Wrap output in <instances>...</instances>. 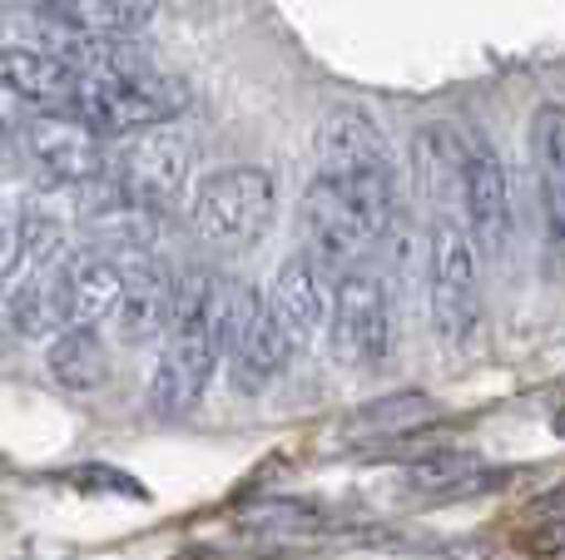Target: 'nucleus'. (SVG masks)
<instances>
[{"instance_id": "nucleus-1", "label": "nucleus", "mask_w": 565, "mask_h": 560, "mask_svg": "<svg viewBox=\"0 0 565 560\" xmlns=\"http://www.w3.org/2000/svg\"><path fill=\"white\" fill-rule=\"evenodd\" d=\"M278 208V179L274 169L258 164H234L209 174L194 189L189 204V224L209 248H248L268 234Z\"/></svg>"}, {"instance_id": "nucleus-2", "label": "nucleus", "mask_w": 565, "mask_h": 560, "mask_svg": "<svg viewBox=\"0 0 565 560\" xmlns=\"http://www.w3.org/2000/svg\"><path fill=\"white\" fill-rule=\"evenodd\" d=\"M431 327L447 347H467L481 323V254L457 218L437 214L427 234Z\"/></svg>"}, {"instance_id": "nucleus-3", "label": "nucleus", "mask_w": 565, "mask_h": 560, "mask_svg": "<svg viewBox=\"0 0 565 560\" xmlns=\"http://www.w3.org/2000/svg\"><path fill=\"white\" fill-rule=\"evenodd\" d=\"M328 353L338 367L367 373L392 353V293L377 273L352 268L332 288L328 308Z\"/></svg>"}, {"instance_id": "nucleus-4", "label": "nucleus", "mask_w": 565, "mask_h": 560, "mask_svg": "<svg viewBox=\"0 0 565 560\" xmlns=\"http://www.w3.org/2000/svg\"><path fill=\"white\" fill-rule=\"evenodd\" d=\"M184 105H189V89L179 79L145 69V75H125V79H85L70 115L95 125L105 139H119L154 125H174L184 115Z\"/></svg>"}, {"instance_id": "nucleus-5", "label": "nucleus", "mask_w": 565, "mask_h": 560, "mask_svg": "<svg viewBox=\"0 0 565 560\" xmlns=\"http://www.w3.org/2000/svg\"><path fill=\"white\" fill-rule=\"evenodd\" d=\"M189 174H194V144L184 134H174L169 125L129 134L115 149V164H109L115 189L129 204L149 208V214H169L184 198Z\"/></svg>"}, {"instance_id": "nucleus-6", "label": "nucleus", "mask_w": 565, "mask_h": 560, "mask_svg": "<svg viewBox=\"0 0 565 560\" xmlns=\"http://www.w3.org/2000/svg\"><path fill=\"white\" fill-rule=\"evenodd\" d=\"M382 228L367 218V208L338 184V179H312L302 194V248L318 258L328 273H352L372 244H382Z\"/></svg>"}, {"instance_id": "nucleus-7", "label": "nucleus", "mask_w": 565, "mask_h": 560, "mask_svg": "<svg viewBox=\"0 0 565 560\" xmlns=\"http://www.w3.org/2000/svg\"><path fill=\"white\" fill-rule=\"evenodd\" d=\"M20 144L30 164L45 174V184H95V179H109V164H115L109 139L79 115H30Z\"/></svg>"}, {"instance_id": "nucleus-8", "label": "nucleus", "mask_w": 565, "mask_h": 560, "mask_svg": "<svg viewBox=\"0 0 565 560\" xmlns=\"http://www.w3.org/2000/svg\"><path fill=\"white\" fill-rule=\"evenodd\" d=\"M125 273L129 268L119 258H109L105 248H89V244L45 263L60 327H95L99 317H115L119 298H125Z\"/></svg>"}, {"instance_id": "nucleus-9", "label": "nucleus", "mask_w": 565, "mask_h": 560, "mask_svg": "<svg viewBox=\"0 0 565 560\" xmlns=\"http://www.w3.org/2000/svg\"><path fill=\"white\" fill-rule=\"evenodd\" d=\"M461 204H467V234L481 258H507L511 248V179L501 154L481 134L467 129V174H461Z\"/></svg>"}, {"instance_id": "nucleus-10", "label": "nucleus", "mask_w": 565, "mask_h": 560, "mask_svg": "<svg viewBox=\"0 0 565 560\" xmlns=\"http://www.w3.org/2000/svg\"><path fill=\"white\" fill-rule=\"evenodd\" d=\"M268 308L282 323V333L292 337L298 347H308L312 337L328 327V308H332V288H328V268L298 248L278 263L274 273V293H268Z\"/></svg>"}, {"instance_id": "nucleus-11", "label": "nucleus", "mask_w": 565, "mask_h": 560, "mask_svg": "<svg viewBox=\"0 0 565 560\" xmlns=\"http://www.w3.org/2000/svg\"><path fill=\"white\" fill-rule=\"evenodd\" d=\"M174 288L179 273L164 258H139L125 273V298L115 308V327L125 343H164L169 323H174Z\"/></svg>"}, {"instance_id": "nucleus-12", "label": "nucleus", "mask_w": 565, "mask_h": 560, "mask_svg": "<svg viewBox=\"0 0 565 560\" xmlns=\"http://www.w3.org/2000/svg\"><path fill=\"white\" fill-rule=\"evenodd\" d=\"M531 169H536L551 258L565 263V105H541L531 115Z\"/></svg>"}, {"instance_id": "nucleus-13", "label": "nucleus", "mask_w": 565, "mask_h": 560, "mask_svg": "<svg viewBox=\"0 0 565 560\" xmlns=\"http://www.w3.org/2000/svg\"><path fill=\"white\" fill-rule=\"evenodd\" d=\"M312 154H318L322 179H352V174H367V169L387 164V144H382L377 125L352 105L332 109V115L322 119Z\"/></svg>"}, {"instance_id": "nucleus-14", "label": "nucleus", "mask_w": 565, "mask_h": 560, "mask_svg": "<svg viewBox=\"0 0 565 560\" xmlns=\"http://www.w3.org/2000/svg\"><path fill=\"white\" fill-rule=\"evenodd\" d=\"M0 79L25 99L35 115H70L85 89V75L35 50H0Z\"/></svg>"}, {"instance_id": "nucleus-15", "label": "nucleus", "mask_w": 565, "mask_h": 560, "mask_svg": "<svg viewBox=\"0 0 565 560\" xmlns=\"http://www.w3.org/2000/svg\"><path fill=\"white\" fill-rule=\"evenodd\" d=\"M437 417H441L437 397L402 387V392H387V397H372V402H362L358 412L342 422V437H348V442H367V446L407 442V437H417L422 427H431Z\"/></svg>"}, {"instance_id": "nucleus-16", "label": "nucleus", "mask_w": 565, "mask_h": 560, "mask_svg": "<svg viewBox=\"0 0 565 560\" xmlns=\"http://www.w3.org/2000/svg\"><path fill=\"white\" fill-rule=\"evenodd\" d=\"M292 353H298V343H292L288 333H282V323L274 317V308H258V317L248 323V333L238 337V347L228 353V373H234V387L238 392H264L268 383H278L282 367L292 363Z\"/></svg>"}, {"instance_id": "nucleus-17", "label": "nucleus", "mask_w": 565, "mask_h": 560, "mask_svg": "<svg viewBox=\"0 0 565 560\" xmlns=\"http://www.w3.org/2000/svg\"><path fill=\"white\" fill-rule=\"evenodd\" d=\"M402 482H407V492H422V496H477L487 486H497L501 476L471 452H427V456H412Z\"/></svg>"}, {"instance_id": "nucleus-18", "label": "nucleus", "mask_w": 565, "mask_h": 560, "mask_svg": "<svg viewBox=\"0 0 565 560\" xmlns=\"http://www.w3.org/2000/svg\"><path fill=\"white\" fill-rule=\"evenodd\" d=\"M45 367L65 392H95L109 377V347L95 327H65V333L50 337Z\"/></svg>"}, {"instance_id": "nucleus-19", "label": "nucleus", "mask_w": 565, "mask_h": 560, "mask_svg": "<svg viewBox=\"0 0 565 560\" xmlns=\"http://www.w3.org/2000/svg\"><path fill=\"white\" fill-rule=\"evenodd\" d=\"M35 6L95 35H135L154 20V0H35Z\"/></svg>"}, {"instance_id": "nucleus-20", "label": "nucleus", "mask_w": 565, "mask_h": 560, "mask_svg": "<svg viewBox=\"0 0 565 560\" xmlns=\"http://www.w3.org/2000/svg\"><path fill=\"white\" fill-rule=\"evenodd\" d=\"M244 526L264 536H328L348 531V516L322 502H258L244 511Z\"/></svg>"}, {"instance_id": "nucleus-21", "label": "nucleus", "mask_w": 565, "mask_h": 560, "mask_svg": "<svg viewBox=\"0 0 565 560\" xmlns=\"http://www.w3.org/2000/svg\"><path fill=\"white\" fill-rule=\"evenodd\" d=\"M516 546L526 556H561L565 551V506H556V511H541L536 521L521 526Z\"/></svg>"}, {"instance_id": "nucleus-22", "label": "nucleus", "mask_w": 565, "mask_h": 560, "mask_svg": "<svg viewBox=\"0 0 565 560\" xmlns=\"http://www.w3.org/2000/svg\"><path fill=\"white\" fill-rule=\"evenodd\" d=\"M20 263H25V214H20V204L0 198V283Z\"/></svg>"}, {"instance_id": "nucleus-23", "label": "nucleus", "mask_w": 565, "mask_h": 560, "mask_svg": "<svg viewBox=\"0 0 565 560\" xmlns=\"http://www.w3.org/2000/svg\"><path fill=\"white\" fill-rule=\"evenodd\" d=\"M25 119H30V105L6 85V79H0V139L20 134V129H25Z\"/></svg>"}, {"instance_id": "nucleus-24", "label": "nucleus", "mask_w": 565, "mask_h": 560, "mask_svg": "<svg viewBox=\"0 0 565 560\" xmlns=\"http://www.w3.org/2000/svg\"><path fill=\"white\" fill-rule=\"evenodd\" d=\"M15 337V323H10V293H0V347Z\"/></svg>"}, {"instance_id": "nucleus-25", "label": "nucleus", "mask_w": 565, "mask_h": 560, "mask_svg": "<svg viewBox=\"0 0 565 560\" xmlns=\"http://www.w3.org/2000/svg\"><path fill=\"white\" fill-rule=\"evenodd\" d=\"M551 427H556V437H565V402H561V412H556V422Z\"/></svg>"}]
</instances>
